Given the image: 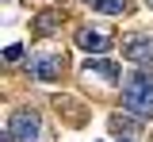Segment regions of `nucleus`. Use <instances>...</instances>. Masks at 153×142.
<instances>
[{
  "mask_svg": "<svg viewBox=\"0 0 153 142\" xmlns=\"http://www.w3.org/2000/svg\"><path fill=\"white\" fill-rule=\"evenodd\" d=\"M76 46H80V50H88V54H103V50L111 46V39H107L103 31H92V27H80V31H76Z\"/></svg>",
  "mask_w": 153,
  "mask_h": 142,
  "instance_id": "nucleus-5",
  "label": "nucleus"
},
{
  "mask_svg": "<svg viewBox=\"0 0 153 142\" xmlns=\"http://www.w3.org/2000/svg\"><path fill=\"white\" fill-rule=\"evenodd\" d=\"M123 58H130L138 69L153 65V35H123Z\"/></svg>",
  "mask_w": 153,
  "mask_h": 142,
  "instance_id": "nucleus-4",
  "label": "nucleus"
},
{
  "mask_svg": "<svg viewBox=\"0 0 153 142\" xmlns=\"http://www.w3.org/2000/svg\"><path fill=\"white\" fill-rule=\"evenodd\" d=\"M96 8H100L103 16H123V12H126V0H100Z\"/></svg>",
  "mask_w": 153,
  "mask_h": 142,
  "instance_id": "nucleus-7",
  "label": "nucleus"
},
{
  "mask_svg": "<svg viewBox=\"0 0 153 142\" xmlns=\"http://www.w3.org/2000/svg\"><path fill=\"white\" fill-rule=\"evenodd\" d=\"M4 58H8V61H19V58H23V46H19V42H12V46L4 50Z\"/></svg>",
  "mask_w": 153,
  "mask_h": 142,
  "instance_id": "nucleus-9",
  "label": "nucleus"
},
{
  "mask_svg": "<svg viewBox=\"0 0 153 142\" xmlns=\"http://www.w3.org/2000/svg\"><path fill=\"white\" fill-rule=\"evenodd\" d=\"M54 31H57V16H54V12L38 16V35H54Z\"/></svg>",
  "mask_w": 153,
  "mask_h": 142,
  "instance_id": "nucleus-8",
  "label": "nucleus"
},
{
  "mask_svg": "<svg viewBox=\"0 0 153 142\" xmlns=\"http://www.w3.org/2000/svg\"><path fill=\"white\" fill-rule=\"evenodd\" d=\"M65 73V54L54 50V46H38L31 54V77L35 81H57Z\"/></svg>",
  "mask_w": 153,
  "mask_h": 142,
  "instance_id": "nucleus-2",
  "label": "nucleus"
},
{
  "mask_svg": "<svg viewBox=\"0 0 153 142\" xmlns=\"http://www.w3.org/2000/svg\"><path fill=\"white\" fill-rule=\"evenodd\" d=\"M92 4H100V0H92Z\"/></svg>",
  "mask_w": 153,
  "mask_h": 142,
  "instance_id": "nucleus-11",
  "label": "nucleus"
},
{
  "mask_svg": "<svg viewBox=\"0 0 153 142\" xmlns=\"http://www.w3.org/2000/svg\"><path fill=\"white\" fill-rule=\"evenodd\" d=\"M84 81H119V65L115 61H103V58H88L84 65Z\"/></svg>",
  "mask_w": 153,
  "mask_h": 142,
  "instance_id": "nucleus-6",
  "label": "nucleus"
},
{
  "mask_svg": "<svg viewBox=\"0 0 153 142\" xmlns=\"http://www.w3.org/2000/svg\"><path fill=\"white\" fill-rule=\"evenodd\" d=\"M146 4H149V8H153V0H146Z\"/></svg>",
  "mask_w": 153,
  "mask_h": 142,
  "instance_id": "nucleus-10",
  "label": "nucleus"
},
{
  "mask_svg": "<svg viewBox=\"0 0 153 142\" xmlns=\"http://www.w3.org/2000/svg\"><path fill=\"white\" fill-rule=\"evenodd\" d=\"M123 108L134 119H149L153 115V73L134 69L126 77V84H123Z\"/></svg>",
  "mask_w": 153,
  "mask_h": 142,
  "instance_id": "nucleus-1",
  "label": "nucleus"
},
{
  "mask_svg": "<svg viewBox=\"0 0 153 142\" xmlns=\"http://www.w3.org/2000/svg\"><path fill=\"white\" fill-rule=\"evenodd\" d=\"M38 135H42L38 111H12V123H8V138L12 142H38Z\"/></svg>",
  "mask_w": 153,
  "mask_h": 142,
  "instance_id": "nucleus-3",
  "label": "nucleus"
}]
</instances>
